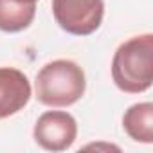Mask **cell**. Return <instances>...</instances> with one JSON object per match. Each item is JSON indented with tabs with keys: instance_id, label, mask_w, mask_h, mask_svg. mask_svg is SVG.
Listing matches in <instances>:
<instances>
[{
	"instance_id": "ba28073f",
	"label": "cell",
	"mask_w": 153,
	"mask_h": 153,
	"mask_svg": "<svg viewBox=\"0 0 153 153\" xmlns=\"http://www.w3.org/2000/svg\"><path fill=\"white\" fill-rule=\"evenodd\" d=\"M33 2H38V0H33Z\"/></svg>"
},
{
	"instance_id": "6da1fadb",
	"label": "cell",
	"mask_w": 153,
	"mask_h": 153,
	"mask_svg": "<svg viewBox=\"0 0 153 153\" xmlns=\"http://www.w3.org/2000/svg\"><path fill=\"white\" fill-rule=\"evenodd\" d=\"M112 78L119 90L140 94L153 81V34L146 33L121 43L112 59Z\"/></svg>"
},
{
	"instance_id": "3957f363",
	"label": "cell",
	"mask_w": 153,
	"mask_h": 153,
	"mask_svg": "<svg viewBox=\"0 0 153 153\" xmlns=\"http://www.w3.org/2000/svg\"><path fill=\"white\" fill-rule=\"evenodd\" d=\"M56 24L74 36H88L101 27L105 15L103 0H52Z\"/></svg>"
},
{
	"instance_id": "5b68a950",
	"label": "cell",
	"mask_w": 153,
	"mask_h": 153,
	"mask_svg": "<svg viewBox=\"0 0 153 153\" xmlns=\"http://www.w3.org/2000/svg\"><path fill=\"white\" fill-rule=\"evenodd\" d=\"M31 99L27 76L11 67H0V119L18 114Z\"/></svg>"
},
{
	"instance_id": "52a82bcc",
	"label": "cell",
	"mask_w": 153,
	"mask_h": 153,
	"mask_svg": "<svg viewBox=\"0 0 153 153\" xmlns=\"http://www.w3.org/2000/svg\"><path fill=\"white\" fill-rule=\"evenodd\" d=\"M124 131L137 142H153V105L137 103L131 105L123 117Z\"/></svg>"
},
{
	"instance_id": "7a4b0ae2",
	"label": "cell",
	"mask_w": 153,
	"mask_h": 153,
	"mask_svg": "<svg viewBox=\"0 0 153 153\" xmlns=\"http://www.w3.org/2000/svg\"><path fill=\"white\" fill-rule=\"evenodd\" d=\"M87 88L83 68L72 59H54L36 74V99L45 106H70L78 103Z\"/></svg>"
},
{
	"instance_id": "8992f818",
	"label": "cell",
	"mask_w": 153,
	"mask_h": 153,
	"mask_svg": "<svg viewBox=\"0 0 153 153\" xmlns=\"http://www.w3.org/2000/svg\"><path fill=\"white\" fill-rule=\"evenodd\" d=\"M36 15L33 0H0V31L20 33L27 29Z\"/></svg>"
},
{
	"instance_id": "277c9868",
	"label": "cell",
	"mask_w": 153,
	"mask_h": 153,
	"mask_svg": "<svg viewBox=\"0 0 153 153\" xmlns=\"http://www.w3.org/2000/svg\"><path fill=\"white\" fill-rule=\"evenodd\" d=\"M34 140L47 151H65L78 137V123L68 112L49 110L34 124Z\"/></svg>"
}]
</instances>
